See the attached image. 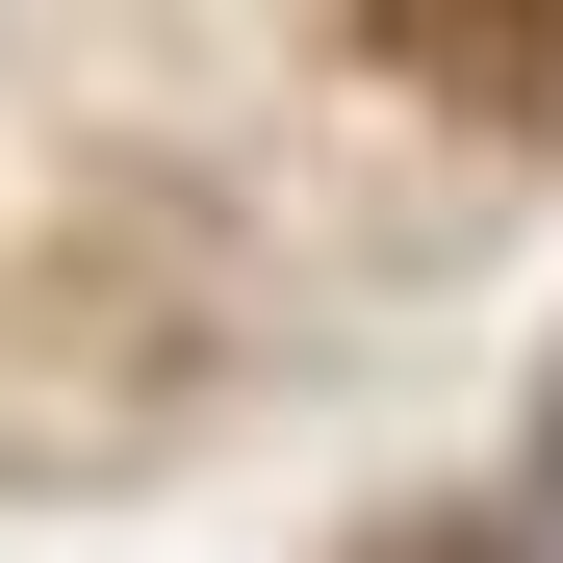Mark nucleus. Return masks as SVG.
Wrapping results in <instances>:
<instances>
[{"instance_id":"f257e3e1","label":"nucleus","mask_w":563,"mask_h":563,"mask_svg":"<svg viewBox=\"0 0 563 563\" xmlns=\"http://www.w3.org/2000/svg\"><path fill=\"white\" fill-rule=\"evenodd\" d=\"M358 52L410 103H487V129H563V0H358Z\"/></svg>"}]
</instances>
